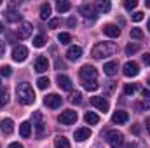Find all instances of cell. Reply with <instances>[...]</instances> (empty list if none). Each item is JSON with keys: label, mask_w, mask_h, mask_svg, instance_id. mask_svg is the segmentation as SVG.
Segmentation results:
<instances>
[{"label": "cell", "mask_w": 150, "mask_h": 148, "mask_svg": "<svg viewBox=\"0 0 150 148\" xmlns=\"http://www.w3.org/2000/svg\"><path fill=\"white\" fill-rule=\"evenodd\" d=\"M16 96L21 105H33L35 103V91L28 82H21L16 87Z\"/></svg>", "instance_id": "obj_1"}, {"label": "cell", "mask_w": 150, "mask_h": 148, "mask_svg": "<svg viewBox=\"0 0 150 148\" xmlns=\"http://www.w3.org/2000/svg\"><path fill=\"white\" fill-rule=\"evenodd\" d=\"M117 52V44L113 42H98L93 51H91V56L94 59H101V58H108V56H113Z\"/></svg>", "instance_id": "obj_2"}, {"label": "cell", "mask_w": 150, "mask_h": 148, "mask_svg": "<svg viewBox=\"0 0 150 148\" xmlns=\"http://www.w3.org/2000/svg\"><path fill=\"white\" fill-rule=\"evenodd\" d=\"M105 140H107L108 147L112 148H122V145H124V134L120 131H108Z\"/></svg>", "instance_id": "obj_3"}, {"label": "cell", "mask_w": 150, "mask_h": 148, "mask_svg": "<svg viewBox=\"0 0 150 148\" xmlns=\"http://www.w3.org/2000/svg\"><path fill=\"white\" fill-rule=\"evenodd\" d=\"M79 75H80L82 82H89V80H96L98 72H96V68H94V66H89V65H86V66H82V68H80Z\"/></svg>", "instance_id": "obj_4"}, {"label": "cell", "mask_w": 150, "mask_h": 148, "mask_svg": "<svg viewBox=\"0 0 150 148\" xmlns=\"http://www.w3.org/2000/svg\"><path fill=\"white\" fill-rule=\"evenodd\" d=\"M77 118H79V115H77V111H74V110L61 111V115L58 117V120H59L61 124H65V125H72V124H75Z\"/></svg>", "instance_id": "obj_5"}, {"label": "cell", "mask_w": 150, "mask_h": 148, "mask_svg": "<svg viewBox=\"0 0 150 148\" xmlns=\"http://www.w3.org/2000/svg\"><path fill=\"white\" fill-rule=\"evenodd\" d=\"M26 56H28V49L25 45H14V49H12V59L14 61L23 63L26 59Z\"/></svg>", "instance_id": "obj_6"}, {"label": "cell", "mask_w": 150, "mask_h": 148, "mask_svg": "<svg viewBox=\"0 0 150 148\" xmlns=\"http://www.w3.org/2000/svg\"><path fill=\"white\" fill-rule=\"evenodd\" d=\"M122 73L126 75V77H136V75L140 73V66H138V63H134V61H127V63H124V66H122Z\"/></svg>", "instance_id": "obj_7"}, {"label": "cell", "mask_w": 150, "mask_h": 148, "mask_svg": "<svg viewBox=\"0 0 150 148\" xmlns=\"http://www.w3.org/2000/svg\"><path fill=\"white\" fill-rule=\"evenodd\" d=\"M91 105L94 106V108H98L100 111H108L110 108V105H108V101L105 99V98H101V96H94V98H91Z\"/></svg>", "instance_id": "obj_8"}, {"label": "cell", "mask_w": 150, "mask_h": 148, "mask_svg": "<svg viewBox=\"0 0 150 148\" xmlns=\"http://www.w3.org/2000/svg\"><path fill=\"white\" fill-rule=\"evenodd\" d=\"M44 103H45V106H49V108H59L61 103H63V99H61L59 94H49V96H45Z\"/></svg>", "instance_id": "obj_9"}, {"label": "cell", "mask_w": 150, "mask_h": 148, "mask_svg": "<svg viewBox=\"0 0 150 148\" xmlns=\"http://www.w3.org/2000/svg\"><path fill=\"white\" fill-rule=\"evenodd\" d=\"M80 12H82L86 18H91V19H96V18H98L96 5H93V4H84V5H80Z\"/></svg>", "instance_id": "obj_10"}, {"label": "cell", "mask_w": 150, "mask_h": 148, "mask_svg": "<svg viewBox=\"0 0 150 148\" xmlns=\"http://www.w3.org/2000/svg\"><path fill=\"white\" fill-rule=\"evenodd\" d=\"M32 32H33V26L25 21V23H21L19 28H18V37L21 38V40H25V38H28L32 35Z\"/></svg>", "instance_id": "obj_11"}, {"label": "cell", "mask_w": 150, "mask_h": 148, "mask_svg": "<svg viewBox=\"0 0 150 148\" xmlns=\"http://www.w3.org/2000/svg\"><path fill=\"white\" fill-rule=\"evenodd\" d=\"M56 82H58L59 89H63V91H72V89H74V82H72L67 75H58V77H56Z\"/></svg>", "instance_id": "obj_12"}, {"label": "cell", "mask_w": 150, "mask_h": 148, "mask_svg": "<svg viewBox=\"0 0 150 148\" xmlns=\"http://www.w3.org/2000/svg\"><path fill=\"white\" fill-rule=\"evenodd\" d=\"M74 138H75V141H86V140H89V138H91V129H89V127H80V129H77L74 132Z\"/></svg>", "instance_id": "obj_13"}, {"label": "cell", "mask_w": 150, "mask_h": 148, "mask_svg": "<svg viewBox=\"0 0 150 148\" xmlns=\"http://www.w3.org/2000/svg\"><path fill=\"white\" fill-rule=\"evenodd\" d=\"M103 33L108 35V37H112V38H117L120 35V28L117 25H113V23H108V25L103 26Z\"/></svg>", "instance_id": "obj_14"}, {"label": "cell", "mask_w": 150, "mask_h": 148, "mask_svg": "<svg viewBox=\"0 0 150 148\" xmlns=\"http://www.w3.org/2000/svg\"><path fill=\"white\" fill-rule=\"evenodd\" d=\"M49 70V59L44 58V56H38L35 59V72L42 73V72H47Z\"/></svg>", "instance_id": "obj_15"}, {"label": "cell", "mask_w": 150, "mask_h": 148, "mask_svg": "<svg viewBox=\"0 0 150 148\" xmlns=\"http://www.w3.org/2000/svg\"><path fill=\"white\" fill-rule=\"evenodd\" d=\"M80 56H82V47H79V45H70V47H68L67 58H68L70 61H77Z\"/></svg>", "instance_id": "obj_16"}, {"label": "cell", "mask_w": 150, "mask_h": 148, "mask_svg": "<svg viewBox=\"0 0 150 148\" xmlns=\"http://www.w3.org/2000/svg\"><path fill=\"white\" fill-rule=\"evenodd\" d=\"M0 131L4 132V134H12V131H14V122H12V118H4L2 122H0Z\"/></svg>", "instance_id": "obj_17"}, {"label": "cell", "mask_w": 150, "mask_h": 148, "mask_svg": "<svg viewBox=\"0 0 150 148\" xmlns=\"http://www.w3.org/2000/svg\"><path fill=\"white\" fill-rule=\"evenodd\" d=\"M127 120H129V115L124 110H117L112 115V122H115V124H126Z\"/></svg>", "instance_id": "obj_18"}, {"label": "cell", "mask_w": 150, "mask_h": 148, "mask_svg": "<svg viewBox=\"0 0 150 148\" xmlns=\"http://www.w3.org/2000/svg\"><path fill=\"white\" fill-rule=\"evenodd\" d=\"M33 120H35V129H37V136L40 138L42 134H44V120H42V113L40 111H35L33 113Z\"/></svg>", "instance_id": "obj_19"}, {"label": "cell", "mask_w": 150, "mask_h": 148, "mask_svg": "<svg viewBox=\"0 0 150 148\" xmlns=\"http://www.w3.org/2000/svg\"><path fill=\"white\" fill-rule=\"evenodd\" d=\"M117 70H119L117 61H108V63H105V66H103V72H105V75H108V77H113V75L117 73Z\"/></svg>", "instance_id": "obj_20"}, {"label": "cell", "mask_w": 150, "mask_h": 148, "mask_svg": "<svg viewBox=\"0 0 150 148\" xmlns=\"http://www.w3.org/2000/svg\"><path fill=\"white\" fill-rule=\"evenodd\" d=\"M19 134H21L23 138H30V134H32V124H30V122H21V125H19Z\"/></svg>", "instance_id": "obj_21"}, {"label": "cell", "mask_w": 150, "mask_h": 148, "mask_svg": "<svg viewBox=\"0 0 150 148\" xmlns=\"http://www.w3.org/2000/svg\"><path fill=\"white\" fill-rule=\"evenodd\" d=\"M51 12H52L51 4H42V5H40V18H42V19H49V18H51Z\"/></svg>", "instance_id": "obj_22"}, {"label": "cell", "mask_w": 150, "mask_h": 148, "mask_svg": "<svg viewBox=\"0 0 150 148\" xmlns=\"http://www.w3.org/2000/svg\"><path fill=\"white\" fill-rule=\"evenodd\" d=\"M84 120H86L89 125H96V124L100 122V117H98L94 111H87V113L84 115Z\"/></svg>", "instance_id": "obj_23"}, {"label": "cell", "mask_w": 150, "mask_h": 148, "mask_svg": "<svg viewBox=\"0 0 150 148\" xmlns=\"http://www.w3.org/2000/svg\"><path fill=\"white\" fill-rule=\"evenodd\" d=\"M5 18H7V21L16 23V21H19V19H21V14H19L18 11H14V9H9V11L5 12Z\"/></svg>", "instance_id": "obj_24"}, {"label": "cell", "mask_w": 150, "mask_h": 148, "mask_svg": "<svg viewBox=\"0 0 150 148\" xmlns=\"http://www.w3.org/2000/svg\"><path fill=\"white\" fill-rule=\"evenodd\" d=\"M54 147L56 148H70V143L65 136H56L54 138Z\"/></svg>", "instance_id": "obj_25"}, {"label": "cell", "mask_w": 150, "mask_h": 148, "mask_svg": "<svg viewBox=\"0 0 150 148\" xmlns=\"http://www.w3.org/2000/svg\"><path fill=\"white\" fill-rule=\"evenodd\" d=\"M70 7H72V4H70V2H67V0H59V2L56 4L58 12H68V11H70Z\"/></svg>", "instance_id": "obj_26"}, {"label": "cell", "mask_w": 150, "mask_h": 148, "mask_svg": "<svg viewBox=\"0 0 150 148\" xmlns=\"http://www.w3.org/2000/svg\"><path fill=\"white\" fill-rule=\"evenodd\" d=\"M110 7H112V4H110L108 0H103V2H100V4H98V7H96V9H98V11H101V12H108V11H110Z\"/></svg>", "instance_id": "obj_27"}, {"label": "cell", "mask_w": 150, "mask_h": 148, "mask_svg": "<svg viewBox=\"0 0 150 148\" xmlns=\"http://www.w3.org/2000/svg\"><path fill=\"white\" fill-rule=\"evenodd\" d=\"M37 85H38V89H47V87L51 85V82H49L47 77H40L37 80Z\"/></svg>", "instance_id": "obj_28"}, {"label": "cell", "mask_w": 150, "mask_h": 148, "mask_svg": "<svg viewBox=\"0 0 150 148\" xmlns=\"http://www.w3.org/2000/svg\"><path fill=\"white\" fill-rule=\"evenodd\" d=\"M134 92H136V85L134 84H126L124 85V94L126 96H133Z\"/></svg>", "instance_id": "obj_29"}, {"label": "cell", "mask_w": 150, "mask_h": 148, "mask_svg": "<svg viewBox=\"0 0 150 148\" xmlns=\"http://www.w3.org/2000/svg\"><path fill=\"white\" fill-rule=\"evenodd\" d=\"M9 103V92L7 91H0V108H4Z\"/></svg>", "instance_id": "obj_30"}, {"label": "cell", "mask_w": 150, "mask_h": 148, "mask_svg": "<svg viewBox=\"0 0 150 148\" xmlns=\"http://www.w3.org/2000/svg\"><path fill=\"white\" fill-rule=\"evenodd\" d=\"M58 40H59L61 44L68 45V44L72 42V37H70V33H65V32H63V33H59V35H58Z\"/></svg>", "instance_id": "obj_31"}, {"label": "cell", "mask_w": 150, "mask_h": 148, "mask_svg": "<svg viewBox=\"0 0 150 148\" xmlns=\"http://www.w3.org/2000/svg\"><path fill=\"white\" fill-rule=\"evenodd\" d=\"M138 49H140V47H138V44H127V45H126V54H127V56H131V54L138 52Z\"/></svg>", "instance_id": "obj_32"}, {"label": "cell", "mask_w": 150, "mask_h": 148, "mask_svg": "<svg viewBox=\"0 0 150 148\" xmlns=\"http://www.w3.org/2000/svg\"><path fill=\"white\" fill-rule=\"evenodd\" d=\"M84 87H86L87 91H96L100 85H98V82H96V80H89V82H84Z\"/></svg>", "instance_id": "obj_33"}, {"label": "cell", "mask_w": 150, "mask_h": 148, "mask_svg": "<svg viewBox=\"0 0 150 148\" xmlns=\"http://www.w3.org/2000/svg\"><path fill=\"white\" fill-rule=\"evenodd\" d=\"M70 101H72L74 105H80V103H82V92H74V94L70 96Z\"/></svg>", "instance_id": "obj_34"}, {"label": "cell", "mask_w": 150, "mask_h": 148, "mask_svg": "<svg viewBox=\"0 0 150 148\" xmlns=\"http://www.w3.org/2000/svg\"><path fill=\"white\" fill-rule=\"evenodd\" d=\"M44 44H45V38L42 37V35H37V37L33 38V45L35 47H44Z\"/></svg>", "instance_id": "obj_35"}, {"label": "cell", "mask_w": 150, "mask_h": 148, "mask_svg": "<svg viewBox=\"0 0 150 148\" xmlns=\"http://www.w3.org/2000/svg\"><path fill=\"white\" fill-rule=\"evenodd\" d=\"M0 75H2V77H11V75H12V68L7 66V65L2 66V68H0Z\"/></svg>", "instance_id": "obj_36"}, {"label": "cell", "mask_w": 150, "mask_h": 148, "mask_svg": "<svg viewBox=\"0 0 150 148\" xmlns=\"http://www.w3.org/2000/svg\"><path fill=\"white\" fill-rule=\"evenodd\" d=\"M136 5H138V2H136V0H126V2H124V7H126L127 11H133Z\"/></svg>", "instance_id": "obj_37"}, {"label": "cell", "mask_w": 150, "mask_h": 148, "mask_svg": "<svg viewBox=\"0 0 150 148\" xmlns=\"http://www.w3.org/2000/svg\"><path fill=\"white\" fill-rule=\"evenodd\" d=\"M142 37H143V33H142L140 28H133V30H131V38H136V40H138V38H142Z\"/></svg>", "instance_id": "obj_38"}, {"label": "cell", "mask_w": 150, "mask_h": 148, "mask_svg": "<svg viewBox=\"0 0 150 148\" xmlns=\"http://www.w3.org/2000/svg\"><path fill=\"white\" fill-rule=\"evenodd\" d=\"M143 18H145V14H143V12H134V14L131 16V19H133L134 23H140V21H142Z\"/></svg>", "instance_id": "obj_39"}, {"label": "cell", "mask_w": 150, "mask_h": 148, "mask_svg": "<svg viewBox=\"0 0 150 148\" xmlns=\"http://www.w3.org/2000/svg\"><path fill=\"white\" fill-rule=\"evenodd\" d=\"M61 25V19H58V18H54V19H49V28H58Z\"/></svg>", "instance_id": "obj_40"}, {"label": "cell", "mask_w": 150, "mask_h": 148, "mask_svg": "<svg viewBox=\"0 0 150 148\" xmlns=\"http://www.w3.org/2000/svg\"><path fill=\"white\" fill-rule=\"evenodd\" d=\"M142 61H143V65L150 66V54H147V52H145V54L142 56Z\"/></svg>", "instance_id": "obj_41"}, {"label": "cell", "mask_w": 150, "mask_h": 148, "mask_svg": "<svg viewBox=\"0 0 150 148\" xmlns=\"http://www.w3.org/2000/svg\"><path fill=\"white\" fill-rule=\"evenodd\" d=\"M68 26H70V28L77 26V19H75V18H68Z\"/></svg>", "instance_id": "obj_42"}, {"label": "cell", "mask_w": 150, "mask_h": 148, "mask_svg": "<svg viewBox=\"0 0 150 148\" xmlns=\"http://www.w3.org/2000/svg\"><path fill=\"white\" fill-rule=\"evenodd\" d=\"M4 52H5V42L0 40V56H4Z\"/></svg>", "instance_id": "obj_43"}, {"label": "cell", "mask_w": 150, "mask_h": 148, "mask_svg": "<svg viewBox=\"0 0 150 148\" xmlns=\"http://www.w3.org/2000/svg\"><path fill=\"white\" fill-rule=\"evenodd\" d=\"M56 68H58V70H59V68H65V63L58 59V61H56Z\"/></svg>", "instance_id": "obj_44"}, {"label": "cell", "mask_w": 150, "mask_h": 148, "mask_svg": "<svg viewBox=\"0 0 150 148\" xmlns=\"http://www.w3.org/2000/svg\"><path fill=\"white\" fill-rule=\"evenodd\" d=\"M9 148H23V145H21V143H11Z\"/></svg>", "instance_id": "obj_45"}, {"label": "cell", "mask_w": 150, "mask_h": 148, "mask_svg": "<svg viewBox=\"0 0 150 148\" xmlns=\"http://www.w3.org/2000/svg\"><path fill=\"white\" fill-rule=\"evenodd\" d=\"M142 94H143V98H150V91H147V89H143Z\"/></svg>", "instance_id": "obj_46"}, {"label": "cell", "mask_w": 150, "mask_h": 148, "mask_svg": "<svg viewBox=\"0 0 150 148\" xmlns=\"http://www.w3.org/2000/svg\"><path fill=\"white\" fill-rule=\"evenodd\" d=\"M122 148H136V143H127V145H124Z\"/></svg>", "instance_id": "obj_47"}, {"label": "cell", "mask_w": 150, "mask_h": 148, "mask_svg": "<svg viewBox=\"0 0 150 148\" xmlns=\"http://www.w3.org/2000/svg\"><path fill=\"white\" fill-rule=\"evenodd\" d=\"M145 125H147V131L150 132V117H147V120H145Z\"/></svg>", "instance_id": "obj_48"}, {"label": "cell", "mask_w": 150, "mask_h": 148, "mask_svg": "<svg viewBox=\"0 0 150 148\" xmlns=\"http://www.w3.org/2000/svg\"><path fill=\"white\" fill-rule=\"evenodd\" d=\"M133 132H134V134H138V132H140V129H138V125H134V127H133Z\"/></svg>", "instance_id": "obj_49"}, {"label": "cell", "mask_w": 150, "mask_h": 148, "mask_svg": "<svg viewBox=\"0 0 150 148\" xmlns=\"http://www.w3.org/2000/svg\"><path fill=\"white\" fill-rule=\"evenodd\" d=\"M2 32H4V25L0 23V33H2Z\"/></svg>", "instance_id": "obj_50"}, {"label": "cell", "mask_w": 150, "mask_h": 148, "mask_svg": "<svg viewBox=\"0 0 150 148\" xmlns=\"http://www.w3.org/2000/svg\"><path fill=\"white\" fill-rule=\"evenodd\" d=\"M145 5H147V7H150V0H147V2H145Z\"/></svg>", "instance_id": "obj_51"}, {"label": "cell", "mask_w": 150, "mask_h": 148, "mask_svg": "<svg viewBox=\"0 0 150 148\" xmlns=\"http://www.w3.org/2000/svg\"><path fill=\"white\" fill-rule=\"evenodd\" d=\"M147 28H149V32H150V19H149V23H147Z\"/></svg>", "instance_id": "obj_52"}, {"label": "cell", "mask_w": 150, "mask_h": 148, "mask_svg": "<svg viewBox=\"0 0 150 148\" xmlns=\"http://www.w3.org/2000/svg\"><path fill=\"white\" fill-rule=\"evenodd\" d=\"M147 84H149V85H150V75H149V78H147Z\"/></svg>", "instance_id": "obj_53"}, {"label": "cell", "mask_w": 150, "mask_h": 148, "mask_svg": "<svg viewBox=\"0 0 150 148\" xmlns=\"http://www.w3.org/2000/svg\"><path fill=\"white\" fill-rule=\"evenodd\" d=\"M0 5H2V2H0Z\"/></svg>", "instance_id": "obj_54"}]
</instances>
